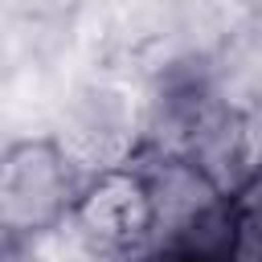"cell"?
Returning <instances> with one entry per match:
<instances>
[{"instance_id":"cell-1","label":"cell","mask_w":262,"mask_h":262,"mask_svg":"<svg viewBox=\"0 0 262 262\" xmlns=\"http://www.w3.org/2000/svg\"><path fill=\"white\" fill-rule=\"evenodd\" d=\"M82 180L53 135L12 139L0 156V225L8 246L70 221Z\"/></svg>"},{"instance_id":"cell-2","label":"cell","mask_w":262,"mask_h":262,"mask_svg":"<svg viewBox=\"0 0 262 262\" xmlns=\"http://www.w3.org/2000/svg\"><path fill=\"white\" fill-rule=\"evenodd\" d=\"M70 225L82 242L106 254H135L156 246V192L147 168L131 164H106L94 176L82 180Z\"/></svg>"}]
</instances>
